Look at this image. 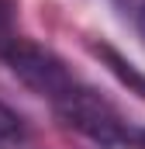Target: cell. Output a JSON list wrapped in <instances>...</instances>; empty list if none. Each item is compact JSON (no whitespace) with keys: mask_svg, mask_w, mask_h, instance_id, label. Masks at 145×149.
<instances>
[{"mask_svg":"<svg viewBox=\"0 0 145 149\" xmlns=\"http://www.w3.org/2000/svg\"><path fill=\"white\" fill-rule=\"evenodd\" d=\"M48 108L66 128H72L97 149H145V125L128 118L107 94H100L76 73L48 97Z\"/></svg>","mask_w":145,"mask_h":149,"instance_id":"cell-1","label":"cell"},{"mask_svg":"<svg viewBox=\"0 0 145 149\" xmlns=\"http://www.w3.org/2000/svg\"><path fill=\"white\" fill-rule=\"evenodd\" d=\"M90 52L104 63V70H107V73L117 76V83H121V87H128V94L145 97V70H138L124 52H117L110 42H90Z\"/></svg>","mask_w":145,"mask_h":149,"instance_id":"cell-2","label":"cell"},{"mask_svg":"<svg viewBox=\"0 0 145 149\" xmlns=\"http://www.w3.org/2000/svg\"><path fill=\"white\" fill-rule=\"evenodd\" d=\"M31 128L7 101H0V149H28Z\"/></svg>","mask_w":145,"mask_h":149,"instance_id":"cell-3","label":"cell"},{"mask_svg":"<svg viewBox=\"0 0 145 149\" xmlns=\"http://www.w3.org/2000/svg\"><path fill=\"white\" fill-rule=\"evenodd\" d=\"M21 0H0V59L10 52V45L21 38Z\"/></svg>","mask_w":145,"mask_h":149,"instance_id":"cell-4","label":"cell"},{"mask_svg":"<svg viewBox=\"0 0 145 149\" xmlns=\"http://www.w3.org/2000/svg\"><path fill=\"white\" fill-rule=\"evenodd\" d=\"M117 3V10L135 24V31L142 35V42H145V0H114Z\"/></svg>","mask_w":145,"mask_h":149,"instance_id":"cell-5","label":"cell"}]
</instances>
